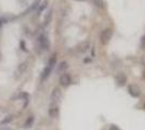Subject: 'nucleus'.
Masks as SVG:
<instances>
[{
	"label": "nucleus",
	"instance_id": "16",
	"mask_svg": "<svg viewBox=\"0 0 145 130\" xmlns=\"http://www.w3.org/2000/svg\"><path fill=\"white\" fill-rule=\"evenodd\" d=\"M67 67H68V64H67V62L63 61V62L60 63V65H59V67H57V72H59V73H62V72L66 71Z\"/></svg>",
	"mask_w": 145,
	"mask_h": 130
},
{
	"label": "nucleus",
	"instance_id": "18",
	"mask_svg": "<svg viewBox=\"0 0 145 130\" xmlns=\"http://www.w3.org/2000/svg\"><path fill=\"white\" fill-rule=\"evenodd\" d=\"M141 48L143 50H145V35L141 39Z\"/></svg>",
	"mask_w": 145,
	"mask_h": 130
},
{
	"label": "nucleus",
	"instance_id": "9",
	"mask_svg": "<svg viewBox=\"0 0 145 130\" xmlns=\"http://www.w3.org/2000/svg\"><path fill=\"white\" fill-rule=\"evenodd\" d=\"M61 95H62V92H61L60 88H54L51 93V100L53 102H57L61 99Z\"/></svg>",
	"mask_w": 145,
	"mask_h": 130
},
{
	"label": "nucleus",
	"instance_id": "4",
	"mask_svg": "<svg viewBox=\"0 0 145 130\" xmlns=\"http://www.w3.org/2000/svg\"><path fill=\"white\" fill-rule=\"evenodd\" d=\"M48 114L50 118H53V119L57 118L59 115H60V108H59V106L56 105V104H52V105L49 107Z\"/></svg>",
	"mask_w": 145,
	"mask_h": 130
},
{
	"label": "nucleus",
	"instance_id": "13",
	"mask_svg": "<svg viewBox=\"0 0 145 130\" xmlns=\"http://www.w3.org/2000/svg\"><path fill=\"white\" fill-rule=\"evenodd\" d=\"M13 119H14V115L13 114H10V115H7L6 117L3 118L1 122H0V125L2 126V125H9L11 122H12Z\"/></svg>",
	"mask_w": 145,
	"mask_h": 130
},
{
	"label": "nucleus",
	"instance_id": "8",
	"mask_svg": "<svg viewBox=\"0 0 145 130\" xmlns=\"http://www.w3.org/2000/svg\"><path fill=\"white\" fill-rule=\"evenodd\" d=\"M51 73H52V68H50L49 66H46V67L43 68V71L41 72V76H40V79H41V81L47 80L49 77H50Z\"/></svg>",
	"mask_w": 145,
	"mask_h": 130
},
{
	"label": "nucleus",
	"instance_id": "10",
	"mask_svg": "<svg viewBox=\"0 0 145 130\" xmlns=\"http://www.w3.org/2000/svg\"><path fill=\"white\" fill-rule=\"evenodd\" d=\"M56 61H57V56H56V53H53L52 56H50V59H49L48 61V65L47 66H49L50 68H53L55 67V65H56Z\"/></svg>",
	"mask_w": 145,
	"mask_h": 130
},
{
	"label": "nucleus",
	"instance_id": "1",
	"mask_svg": "<svg viewBox=\"0 0 145 130\" xmlns=\"http://www.w3.org/2000/svg\"><path fill=\"white\" fill-rule=\"evenodd\" d=\"M37 47L42 51H47L50 48V41H49V38L47 35L44 34H41L39 35L38 38H37Z\"/></svg>",
	"mask_w": 145,
	"mask_h": 130
},
{
	"label": "nucleus",
	"instance_id": "12",
	"mask_svg": "<svg viewBox=\"0 0 145 130\" xmlns=\"http://www.w3.org/2000/svg\"><path fill=\"white\" fill-rule=\"evenodd\" d=\"M52 13H53L52 10H49L48 12L46 13V15H44V20H43V26H47V25H49V23L51 22V19H52Z\"/></svg>",
	"mask_w": 145,
	"mask_h": 130
},
{
	"label": "nucleus",
	"instance_id": "6",
	"mask_svg": "<svg viewBox=\"0 0 145 130\" xmlns=\"http://www.w3.org/2000/svg\"><path fill=\"white\" fill-rule=\"evenodd\" d=\"M128 92L129 94L133 97V98H139L140 94H141V90H140V88L138 86H135V85H130V86L128 87Z\"/></svg>",
	"mask_w": 145,
	"mask_h": 130
},
{
	"label": "nucleus",
	"instance_id": "24",
	"mask_svg": "<svg viewBox=\"0 0 145 130\" xmlns=\"http://www.w3.org/2000/svg\"><path fill=\"white\" fill-rule=\"evenodd\" d=\"M144 108H145V104H144Z\"/></svg>",
	"mask_w": 145,
	"mask_h": 130
},
{
	"label": "nucleus",
	"instance_id": "2",
	"mask_svg": "<svg viewBox=\"0 0 145 130\" xmlns=\"http://www.w3.org/2000/svg\"><path fill=\"white\" fill-rule=\"evenodd\" d=\"M112 36H113V31L110 28H105L104 31L101 33V36H100V39H101V42L103 44H107L109 42V40L112 39Z\"/></svg>",
	"mask_w": 145,
	"mask_h": 130
},
{
	"label": "nucleus",
	"instance_id": "15",
	"mask_svg": "<svg viewBox=\"0 0 145 130\" xmlns=\"http://www.w3.org/2000/svg\"><path fill=\"white\" fill-rule=\"evenodd\" d=\"M47 7H48V0H44L43 2H41V3H40V6L38 7V12H37V14H38V15H40V13L42 12L43 10L47 8Z\"/></svg>",
	"mask_w": 145,
	"mask_h": 130
},
{
	"label": "nucleus",
	"instance_id": "23",
	"mask_svg": "<svg viewBox=\"0 0 145 130\" xmlns=\"http://www.w3.org/2000/svg\"><path fill=\"white\" fill-rule=\"evenodd\" d=\"M77 1H84V0H77Z\"/></svg>",
	"mask_w": 145,
	"mask_h": 130
},
{
	"label": "nucleus",
	"instance_id": "21",
	"mask_svg": "<svg viewBox=\"0 0 145 130\" xmlns=\"http://www.w3.org/2000/svg\"><path fill=\"white\" fill-rule=\"evenodd\" d=\"M84 62H85V63L91 62V59H85V60H84Z\"/></svg>",
	"mask_w": 145,
	"mask_h": 130
},
{
	"label": "nucleus",
	"instance_id": "19",
	"mask_svg": "<svg viewBox=\"0 0 145 130\" xmlns=\"http://www.w3.org/2000/svg\"><path fill=\"white\" fill-rule=\"evenodd\" d=\"M21 48H22V50H23V51H27V49H26V47H25V42L23 41V40L21 41Z\"/></svg>",
	"mask_w": 145,
	"mask_h": 130
},
{
	"label": "nucleus",
	"instance_id": "20",
	"mask_svg": "<svg viewBox=\"0 0 145 130\" xmlns=\"http://www.w3.org/2000/svg\"><path fill=\"white\" fill-rule=\"evenodd\" d=\"M109 130H119V128H118V126H116V125H112V126L109 127Z\"/></svg>",
	"mask_w": 145,
	"mask_h": 130
},
{
	"label": "nucleus",
	"instance_id": "22",
	"mask_svg": "<svg viewBox=\"0 0 145 130\" xmlns=\"http://www.w3.org/2000/svg\"><path fill=\"white\" fill-rule=\"evenodd\" d=\"M143 78L145 79V72H144V74H143Z\"/></svg>",
	"mask_w": 145,
	"mask_h": 130
},
{
	"label": "nucleus",
	"instance_id": "11",
	"mask_svg": "<svg viewBox=\"0 0 145 130\" xmlns=\"http://www.w3.org/2000/svg\"><path fill=\"white\" fill-rule=\"evenodd\" d=\"M34 123H35V117L33 116V115H30V116H28L27 117V119L25 120L24 123V128H31V126L34 125Z\"/></svg>",
	"mask_w": 145,
	"mask_h": 130
},
{
	"label": "nucleus",
	"instance_id": "7",
	"mask_svg": "<svg viewBox=\"0 0 145 130\" xmlns=\"http://www.w3.org/2000/svg\"><path fill=\"white\" fill-rule=\"evenodd\" d=\"M115 80L118 87H123L126 85V82H127V77H126V75L123 74V73H119V74L116 75Z\"/></svg>",
	"mask_w": 145,
	"mask_h": 130
},
{
	"label": "nucleus",
	"instance_id": "3",
	"mask_svg": "<svg viewBox=\"0 0 145 130\" xmlns=\"http://www.w3.org/2000/svg\"><path fill=\"white\" fill-rule=\"evenodd\" d=\"M59 81H60V85L62 87H68L72 84V77H71V75L67 74V73H63L60 76Z\"/></svg>",
	"mask_w": 145,
	"mask_h": 130
},
{
	"label": "nucleus",
	"instance_id": "14",
	"mask_svg": "<svg viewBox=\"0 0 145 130\" xmlns=\"http://www.w3.org/2000/svg\"><path fill=\"white\" fill-rule=\"evenodd\" d=\"M89 48H90V43L88 42V41H85V42H82L81 44H79L78 46V51L84 53V52H86Z\"/></svg>",
	"mask_w": 145,
	"mask_h": 130
},
{
	"label": "nucleus",
	"instance_id": "17",
	"mask_svg": "<svg viewBox=\"0 0 145 130\" xmlns=\"http://www.w3.org/2000/svg\"><path fill=\"white\" fill-rule=\"evenodd\" d=\"M93 3L97 8H104V1L103 0H93Z\"/></svg>",
	"mask_w": 145,
	"mask_h": 130
},
{
	"label": "nucleus",
	"instance_id": "5",
	"mask_svg": "<svg viewBox=\"0 0 145 130\" xmlns=\"http://www.w3.org/2000/svg\"><path fill=\"white\" fill-rule=\"evenodd\" d=\"M27 68H28V63L27 62H22L20 65L18 66V69H16V72H15V78H20L22 75L24 74L25 72L27 71Z\"/></svg>",
	"mask_w": 145,
	"mask_h": 130
}]
</instances>
